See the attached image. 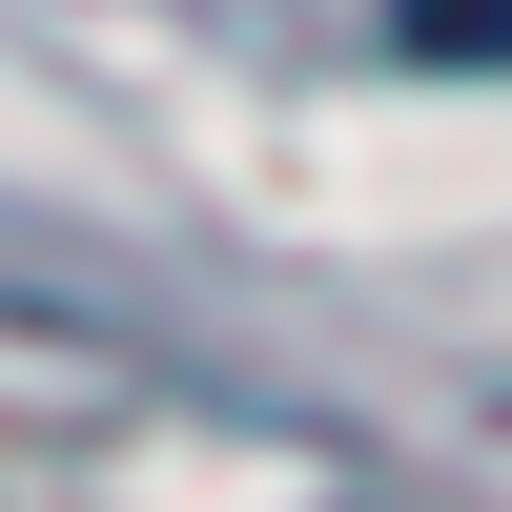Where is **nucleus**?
<instances>
[{"label":"nucleus","instance_id":"nucleus-1","mask_svg":"<svg viewBox=\"0 0 512 512\" xmlns=\"http://www.w3.org/2000/svg\"><path fill=\"white\" fill-rule=\"evenodd\" d=\"M410 62H512V0H390Z\"/></svg>","mask_w":512,"mask_h":512}]
</instances>
